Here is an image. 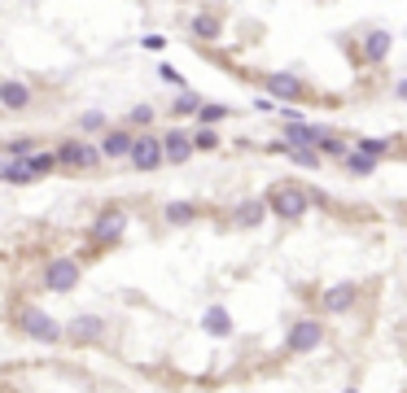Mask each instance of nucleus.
Masks as SVG:
<instances>
[{
    "label": "nucleus",
    "mask_w": 407,
    "mask_h": 393,
    "mask_svg": "<svg viewBox=\"0 0 407 393\" xmlns=\"http://www.w3.org/2000/svg\"><path fill=\"white\" fill-rule=\"evenodd\" d=\"M263 201H267V215L281 219V223H298V219H307V210H311L307 188H302V183H294V179L272 183V193H267Z\"/></svg>",
    "instance_id": "f257e3e1"
},
{
    "label": "nucleus",
    "mask_w": 407,
    "mask_h": 393,
    "mask_svg": "<svg viewBox=\"0 0 407 393\" xmlns=\"http://www.w3.org/2000/svg\"><path fill=\"white\" fill-rule=\"evenodd\" d=\"M9 324H13L22 336L40 341V346H62V324H57L48 310H40V306H18V310L9 314Z\"/></svg>",
    "instance_id": "f03ea898"
},
{
    "label": "nucleus",
    "mask_w": 407,
    "mask_h": 393,
    "mask_svg": "<svg viewBox=\"0 0 407 393\" xmlns=\"http://www.w3.org/2000/svg\"><path fill=\"white\" fill-rule=\"evenodd\" d=\"M324 336H328L324 314H298V319L289 324V332H285V354H294V358L316 354L324 346Z\"/></svg>",
    "instance_id": "7ed1b4c3"
},
{
    "label": "nucleus",
    "mask_w": 407,
    "mask_h": 393,
    "mask_svg": "<svg viewBox=\"0 0 407 393\" xmlns=\"http://www.w3.org/2000/svg\"><path fill=\"white\" fill-rule=\"evenodd\" d=\"M79 280H84V262L79 258H66V254L48 258L44 271H40L44 293H70V288H79Z\"/></svg>",
    "instance_id": "20e7f679"
},
{
    "label": "nucleus",
    "mask_w": 407,
    "mask_h": 393,
    "mask_svg": "<svg viewBox=\"0 0 407 393\" xmlns=\"http://www.w3.org/2000/svg\"><path fill=\"white\" fill-rule=\"evenodd\" d=\"M57 171H96L106 157H101V149L96 144H88V140H79V136H66V140H57Z\"/></svg>",
    "instance_id": "39448f33"
},
{
    "label": "nucleus",
    "mask_w": 407,
    "mask_h": 393,
    "mask_svg": "<svg viewBox=\"0 0 407 393\" xmlns=\"http://www.w3.org/2000/svg\"><path fill=\"white\" fill-rule=\"evenodd\" d=\"M359 293L364 288L355 280H338V284H328V288L316 293V306H320V314H350L355 306H359Z\"/></svg>",
    "instance_id": "423d86ee"
},
{
    "label": "nucleus",
    "mask_w": 407,
    "mask_h": 393,
    "mask_svg": "<svg viewBox=\"0 0 407 393\" xmlns=\"http://www.w3.org/2000/svg\"><path fill=\"white\" fill-rule=\"evenodd\" d=\"M110 324L101 319V314H74L70 324H62V341L74 350H84V346H96V341H106Z\"/></svg>",
    "instance_id": "0eeeda50"
},
{
    "label": "nucleus",
    "mask_w": 407,
    "mask_h": 393,
    "mask_svg": "<svg viewBox=\"0 0 407 393\" xmlns=\"http://www.w3.org/2000/svg\"><path fill=\"white\" fill-rule=\"evenodd\" d=\"M123 232H127V210H123V205H106V210L96 215V223H92V249L118 245Z\"/></svg>",
    "instance_id": "6e6552de"
},
{
    "label": "nucleus",
    "mask_w": 407,
    "mask_h": 393,
    "mask_svg": "<svg viewBox=\"0 0 407 393\" xmlns=\"http://www.w3.org/2000/svg\"><path fill=\"white\" fill-rule=\"evenodd\" d=\"M132 144H136V131L127 127V123L123 127H106V131H101V140H96V149H101L106 162H127Z\"/></svg>",
    "instance_id": "1a4fd4ad"
},
{
    "label": "nucleus",
    "mask_w": 407,
    "mask_h": 393,
    "mask_svg": "<svg viewBox=\"0 0 407 393\" xmlns=\"http://www.w3.org/2000/svg\"><path fill=\"white\" fill-rule=\"evenodd\" d=\"M127 162H132L136 171H158V166H167V157H162V136H154V131L136 136L132 153H127Z\"/></svg>",
    "instance_id": "9d476101"
},
{
    "label": "nucleus",
    "mask_w": 407,
    "mask_h": 393,
    "mask_svg": "<svg viewBox=\"0 0 407 393\" xmlns=\"http://www.w3.org/2000/svg\"><path fill=\"white\" fill-rule=\"evenodd\" d=\"M193 153H197V149H193V131H180V127H171L167 136H162V157H167L171 166H184Z\"/></svg>",
    "instance_id": "9b49d317"
},
{
    "label": "nucleus",
    "mask_w": 407,
    "mask_h": 393,
    "mask_svg": "<svg viewBox=\"0 0 407 393\" xmlns=\"http://www.w3.org/2000/svg\"><path fill=\"white\" fill-rule=\"evenodd\" d=\"M320 136H324V127L294 118V123H285V136H281V144H289V149H316V144H320Z\"/></svg>",
    "instance_id": "f8f14e48"
},
{
    "label": "nucleus",
    "mask_w": 407,
    "mask_h": 393,
    "mask_svg": "<svg viewBox=\"0 0 407 393\" xmlns=\"http://www.w3.org/2000/svg\"><path fill=\"white\" fill-rule=\"evenodd\" d=\"M263 88L276 96V101H302L307 96V84H302V79H294V74H263Z\"/></svg>",
    "instance_id": "ddd939ff"
},
{
    "label": "nucleus",
    "mask_w": 407,
    "mask_h": 393,
    "mask_svg": "<svg viewBox=\"0 0 407 393\" xmlns=\"http://www.w3.org/2000/svg\"><path fill=\"white\" fill-rule=\"evenodd\" d=\"M35 101V92L22 84V79H5V84H0V110L5 114H18V110H27V105Z\"/></svg>",
    "instance_id": "4468645a"
},
{
    "label": "nucleus",
    "mask_w": 407,
    "mask_h": 393,
    "mask_svg": "<svg viewBox=\"0 0 407 393\" xmlns=\"http://www.w3.org/2000/svg\"><path fill=\"white\" fill-rule=\"evenodd\" d=\"M201 332L215 336V341H228V336H233L237 324H233V314H228V306H206V314H201Z\"/></svg>",
    "instance_id": "2eb2a0df"
},
{
    "label": "nucleus",
    "mask_w": 407,
    "mask_h": 393,
    "mask_svg": "<svg viewBox=\"0 0 407 393\" xmlns=\"http://www.w3.org/2000/svg\"><path fill=\"white\" fill-rule=\"evenodd\" d=\"M228 219H233V227H259L263 219H267V201L263 197H250V201H237L233 205V215H228Z\"/></svg>",
    "instance_id": "dca6fc26"
},
{
    "label": "nucleus",
    "mask_w": 407,
    "mask_h": 393,
    "mask_svg": "<svg viewBox=\"0 0 407 393\" xmlns=\"http://www.w3.org/2000/svg\"><path fill=\"white\" fill-rule=\"evenodd\" d=\"M189 31H193L201 44H215V40L223 35V22H219V13H215V9H197V13H193V22H189Z\"/></svg>",
    "instance_id": "f3484780"
},
{
    "label": "nucleus",
    "mask_w": 407,
    "mask_h": 393,
    "mask_svg": "<svg viewBox=\"0 0 407 393\" xmlns=\"http://www.w3.org/2000/svg\"><path fill=\"white\" fill-rule=\"evenodd\" d=\"M386 57H390V31H386V26H377V31L364 35V62L368 66H381Z\"/></svg>",
    "instance_id": "a211bd4d"
},
{
    "label": "nucleus",
    "mask_w": 407,
    "mask_h": 393,
    "mask_svg": "<svg viewBox=\"0 0 407 393\" xmlns=\"http://www.w3.org/2000/svg\"><path fill=\"white\" fill-rule=\"evenodd\" d=\"M197 215H201L197 201H167V205H162V219H167L171 227H189Z\"/></svg>",
    "instance_id": "6ab92c4d"
},
{
    "label": "nucleus",
    "mask_w": 407,
    "mask_h": 393,
    "mask_svg": "<svg viewBox=\"0 0 407 393\" xmlns=\"http://www.w3.org/2000/svg\"><path fill=\"white\" fill-rule=\"evenodd\" d=\"M316 153L324 157V162H342V157L350 153V144L342 140V136H333V131L324 127V136H320V144H316Z\"/></svg>",
    "instance_id": "aec40b11"
},
{
    "label": "nucleus",
    "mask_w": 407,
    "mask_h": 393,
    "mask_svg": "<svg viewBox=\"0 0 407 393\" xmlns=\"http://www.w3.org/2000/svg\"><path fill=\"white\" fill-rule=\"evenodd\" d=\"M342 166H346V175H355V179H368V175L377 171V157H368V153H359V149H350V153L342 157Z\"/></svg>",
    "instance_id": "412c9836"
},
{
    "label": "nucleus",
    "mask_w": 407,
    "mask_h": 393,
    "mask_svg": "<svg viewBox=\"0 0 407 393\" xmlns=\"http://www.w3.org/2000/svg\"><path fill=\"white\" fill-rule=\"evenodd\" d=\"M193 118H197V127H215V123H223V118H233V110L219 105V101H201V110H197Z\"/></svg>",
    "instance_id": "4be33fe9"
},
{
    "label": "nucleus",
    "mask_w": 407,
    "mask_h": 393,
    "mask_svg": "<svg viewBox=\"0 0 407 393\" xmlns=\"http://www.w3.org/2000/svg\"><path fill=\"white\" fill-rule=\"evenodd\" d=\"M5 183H35V175H31V166H27V157H5Z\"/></svg>",
    "instance_id": "5701e85b"
},
{
    "label": "nucleus",
    "mask_w": 407,
    "mask_h": 393,
    "mask_svg": "<svg viewBox=\"0 0 407 393\" xmlns=\"http://www.w3.org/2000/svg\"><path fill=\"white\" fill-rule=\"evenodd\" d=\"M27 166H31V175H35V179H44V175H53V171H57V153H53V149L31 153V157H27Z\"/></svg>",
    "instance_id": "b1692460"
},
{
    "label": "nucleus",
    "mask_w": 407,
    "mask_h": 393,
    "mask_svg": "<svg viewBox=\"0 0 407 393\" xmlns=\"http://www.w3.org/2000/svg\"><path fill=\"white\" fill-rule=\"evenodd\" d=\"M197 110H201V96L189 92V88H180V96L171 101V114H175V118H189V114H197Z\"/></svg>",
    "instance_id": "393cba45"
},
{
    "label": "nucleus",
    "mask_w": 407,
    "mask_h": 393,
    "mask_svg": "<svg viewBox=\"0 0 407 393\" xmlns=\"http://www.w3.org/2000/svg\"><path fill=\"white\" fill-rule=\"evenodd\" d=\"M285 157H289L294 166H302V171H316V166H324V157H320L316 149H289V144H285Z\"/></svg>",
    "instance_id": "a878e982"
},
{
    "label": "nucleus",
    "mask_w": 407,
    "mask_h": 393,
    "mask_svg": "<svg viewBox=\"0 0 407 393\" xmlns=\"http://www.w3.org/2000/svg\"><path fill=\"white\" fill-rule=\"evenodd\" d=\"M355 149H359V153H368V157H377V162H381V157H386L394 144H390L386 136H377V140H372V136H364V140H355Z\"/></svg>",
    "instance_id": "bb28decb"
},
{
    "label": "nucleus",
    "mask_w": 407,
    "mask_h": 393,
    "mask_svg": "<svg viewBox=\"0 0 407 393\" xmlns=\"http://www.w3.org/2000/svg\"><path fill=\"white\" fill-rule=\"evenodd\" d=\"M0 149H5V157H31V153H35L40 144H35L31 136H13V140H5Z\"/></svg>",
    "instance_id": "cd10ccee"
},
{
    "label": "nucleus",
    "mask_w": 407,
    "mask_h": 393,
    "mask_svg": "<svg viewBox=\"0 0 407 393\" xmlns=\"http://www.w3.org/2000/svg\"><path fill=\"white\" fill-rule=\"evenodd\" d=\"M193 149H197V153H215V149H219L215 127H197V131H193Z\"/></svg>",
    "instance_id": "c85d7f7f"
},
{
    "label": "nucleus",
    "mask_w": 407,
    "mask_h": 393,
    "mask_svg": "<svg viewBox=\"0 0 407 393\" xmlns=\"http://www.w3.org/2000/svg\"><path fill=\"white\" fill-rule=\"evenodd\" d=\"M149 123H154V105H136V110L132 114H127V127H132V131H149Z\"/></svg>",
    "instance_id": "c756f323"
},
{
    "label": "nucleus",
    "mask_w": 407,
    "mask_h": 393,
    "mask_svg": "<svg viewBox=\"0 0 407 393\" xmlns=\"http://www.w3.org/2000/svg\"><path fill=\"white\" fill-rule=\"evenodd\" d=\"M158 79H162V84H171V88H184V74L175 70V66H167V62L158 66Z\"/></svg>",
    "instance_id": "7c9ffc66"
},
{
    "label": "nucleus",
    "mask_w": 407,
    "mask_h": 393,
    "mask_svg": "<svg viewBox=\"0 0 407 393\" xmlns=\"http://www.w3.org/2000/svg\"><path fill=\"white\" fill-rule=\"evenodd\" d=\"M79 127H84V131H106L110 123H106V114H96V110H92V114H84V118H79Z\"/></svg>",
    "instance_id": "2f4dec72"
},
{
    "label": "nucleus",
    "mask_w": 407,
    "mask_h": 393,
    "mask_svg": "<svg viewBox=\"0 0 407 393\" xmlns=\"http://www.w3.org/2000/svg\"><path fill=\"white\" fill-rule=\"evenodd\" d=\"M140 44H145V48H149V52H162V48H167V40H162V35H145V40H140Z\"/></svg>",
    "instance_id": "473e14b6"
},
{
    "label": "nucleus",
    "mask_w": 407,
    "mask_h": 393,
    "mask_svg": "<svg viewBox=\"0 0 407 393\" xmlns=\"http://www.w3.org/2000/svg\"><path fill=\"white\" fill-rule=\"evenodd\" d=\"M394 96H398V101H407V79H398V84H394Z\"/></svg>",
    "instance_id": "72a5a7b5"
},
{
    "label": "nucleus",
    "mask_w": 407,
    "mask_h": 393,
    "mask_svg": "<svg viewBox=\"0 0 407 393\" xmlns=\"http://www.w3.org/2000/svg\"><path fill=\"white\" fill-rule=\"evenodd\" d=\"M0 183H5V157H0Z\"/></svg>",
    "instance_id": "f704fd0d"
},
{
    "label": "nucleus",
    "mask_w": 407,
    "mask_h": 393,
    "mask_svg": "<svg viewBox=\"0 0 407 393\" xmlns=\"http://www.w3.org/2000/svg\"><path fill=\"white\" fill-rule=\"evenodd\" d=\"M0 393H18V389H9V385H0Z\"/></svg>",
    "instance_id": "c9c22d12"
},
{
    "label": "nucleus",
    "mask_w": 407,
    "mask_h": 393,
    "mask_svg": "<svg viewBox=\"0 0 407 393\" xmlns=\"http://www.w3.org/2000/svg\"><path fill=\"white\" fill-rule=\"evenodd\" d=\"M342 393H359V389H342Z\"/></svg>",
    "instance_id": "e433bc0d"
}]
</instances>
